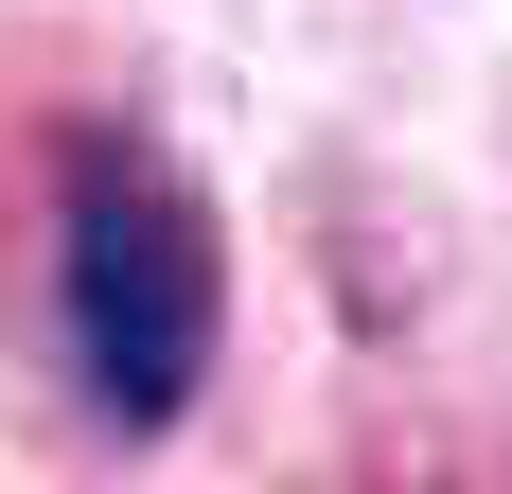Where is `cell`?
I'll return each mask as SVG.
<instances>
[{"instance_id": "obj_1", "label": "cell", "mask_w": 512, "mask_h": 494, "mask_svg": "<svg viewBox=\"0 0 512 494\" xmlns=\"http://www.w3.org/2000/svg\"><path fill=\"white\" fill-rule=\"evenodd\" d=\"M18 336L89 442H177L230 353V230L142 124H53L18 177Z\"/></svg>"}]
</instances>
